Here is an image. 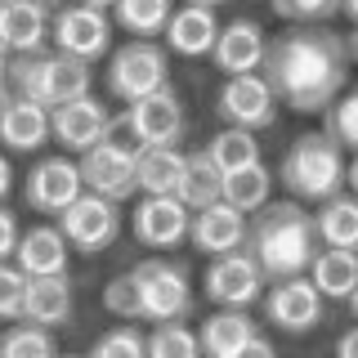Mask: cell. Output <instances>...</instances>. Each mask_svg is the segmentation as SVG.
Masks as SVG:
<instances>
[{
    "label": "cell",
    "mask_w": 358,
    "mask_h": 358,
    "mask_svg": "<svg viewBox=\"0 0 358 358\" xmlns=\"http://www.w3.org/2000/svg\"><path fill=\"white\" fill-rule=\"evenodd\" d=\"M59 233L67 238V246H72V251L94 255V251H103V246L117 242V233H121V210H117V201H108V197H99V193H90V188H81V193H76V197L59 210Z\"/></svg>",
    "instance_id": "8"
},
{
    "label": "cell",
    "mask_w": 358,
    "mask_h": 358,
    "mask_svg": "<svg viewBox=\"0 0 358 358\" xmlns=\"http://www.w3.org/2000/svg\"><path fill=\"white\" fill-rule=\"evenodd\" d=\"M251 229H246L242 246L255 255L264 282L305 273L313 251H318V233H313V215L300 201H264L260 210H251Z\"/></svg>",
    "instance_id": "2"
},
{
    "label": "cell",
    "mask_w": 358,
    "mask_h": 358,
    "mask_svg": "<svg viewBox=\"0 0 358 358\" xmlns=\"http://www.w3.org/2000/svg\"><path fill=\"white\" fill-rule=\"evenodd\" d=\"M54 350H59L54 331L27 318H14V327L0 336V358H54Z\"/></svg>",
    "instance_id": "32"
},
{
    "label": "cell",
    "mask_w": 358,
    "mask_h": 358,
    "mask_svg": "<svg viewBox=\"0 0 358 358\" xmlns=\"http://www.w3.org/2000/svg\"><path fill=\"white\" fill-rule=\"evenodd\" d=\"M171 85V59L152 36H134L130 45L112 50L108 59V90L121 99V103H134V99L152 94V90Z\"/></svg>",
    "instance_id": "7"
},
{
    "label": "cell",
    "mask_w": 358,
    "mask_h": 358,
    "mask_svg": "<svg viewBox=\"0 0 358 358\" xmlns=\"http://www.w3.org/2000/svg\"><path fill=\"white\" fill-rule=\"evenodd\" d=\"M268 5L287 22H327L341 14V0H268Z\"/></svg>",
    "instance_id": "36"
},
{
    "label": "cell",
    "mask_w": 358,
    "mask_h": 358,
    "mask_svg": "<svg viewBox=\"0 0 358 358\" xmlns=\"http://www.w3.org/2000/svg\"><path fill=\"white\" fill-rule=\"evenodd\" d=\"M179 171H184L179 143H143V148H134V193H175Z\"/></svg>",
    "instance_id": "26"
},
{
    "label": "cell",
    "mask_w": 358,
    "mask_h": 358,
    "mask_svg": "<svg viewBox=\"0 0 358 358\" xmlns=\"http://www.w3.org/2000/svg\"><path fill=\"white\" fill-rule=\"evenodd\" d=\"M67 255H72V246L59 233V224H36V229L18 233L9 260L27 278H36V273H67Z\"/></svg>",
    "instance_id": "22"
},
{
    "label": "cell",
    "mask_w": 358,
    "mask_h": 358,
    "mask_svg": "<svg viewBox=\"0 0 358 358\" xmlns=\"http://www.w3.org/2000/svg\"><path fill=\"white\" fill-rule=\"evenodd\" d=\"M81 184L90 193L108 197V201H126L134 197V143L117 134V121H108L103 139H94L76 162Z\"/></svg>",
    "instance_id": "6"
},
{
    "label": "cell",
    "mask_w": 358,
    "mask_h": 358,
    "mask_svg": "<svg viewBox=\"0 0 358 358\" xmlns=\"http://www.w3.org/2000/svg\"><path fill=\"white\" fill-rule=\"evenodd\" d=\"M264 27L255 18H233L229 27L215 31V41H210V59L224 76L233 72H260V59H264Z\"/></svg>",
    "instance_id": "20"
},
{
    "label": "cell",
    "mask_w": 358,
    "mask_h": 358,
    "mask_svg": "<svg viewBox=\"0 0 358 358\" xmlns=\"http://www.w3.org/2000/svg\"><path fill=\"white\" fill-rule=\"evenodd\" d=\"M76 309V291L67 282V273H36L22 287V318L36 327H67Z\"/></svg>",
    "instance_id": "18"
},
{
    "label": "cell",
    "mask_w": 358,
    "mask_h": 358,
    "mask_svg": "<svg viewBox=\"0 0 358 358\" xmlns=\"http://www.w3.org/2000/svg\"><path fill=\"white\" fill-rule=\"evenodd\" d=\"M251 336H255V322L246 309H215L197 331V350L210 358H242Z\"/></svg>",
    "instance_id": "25"
},
{
    "label": "cell",
    "mask_w": 358,
    "mask_h": 358,
    "mask_svg": "<svg viewBox=\"0 0 358 358\" xmlns=\"http://www.w3.org/2000/svg\"><path fill=\"white\" fill-rule=\"evenodd\" d=\"M103 309L112 313V318H126V322H134V287H130V273L112 278V282L103 287Z\"/></svg>",
    "instance_id": "38"
},
{
    "label": "cell",
    "mask_w": 358,
    "mask_h": 358,
    "mask_svg": "<svg viewBox=\"0 0 358 358\" xmlns=\"http://www.w3.org/2000/svg\"><path fill=\"white\" fill-rule=\"evenodd\" d=\"M121 130L130 134L134 148H143V143H179V139H184V130H188L179 90L175 85H162V90H152V94L126 103Z\"/></svg>",
    "instance_id": "10"
},
{
    "label": "cell",
    "mask_w": 358,
    "mask_h": 358,
    "mask_svg": "<svg viewBox=\"0 0 358 358\" xmlns=\"http://www.w3.org/2000/svg\"><path fill=\"white\" fill-rule=\"evenodd\" d=\"M220 22H215V9L206 5H179L166 14V50L171 54H184V59H201V54H210V41H215Z\"/></svg>",
    "instance_id": "23"
},
{
    "label": "cell",
    "mask_w": 358,
    "mask_h": 358,
    "mask_svg": "<svg viewBox=\"0 0 358 358\" xmlns=\"http://www.w3.org/2000/svg\"><path fill=\"white\" fill-rule=\"evenodd\" d=\"M81 171H76V162H67V157H45V162L31 166L27 175V206L41 210V215H59V210L81 193Z\"/></svg>",
    "instance_id": "17"
},
{
    "label": "cell",
    "mask_w": 358,
    "mask_h": 358,
    "mask_svg": "<svg viewBox=\"0 0 358 358\" xmlns=\"http://www.w3.org/2000/svg\"><path fill=\"white\" fill-rule=\"evenodd\" d=\"M50 45L59 54L81 59V63H99L112 45V22H108L103 9L67 0V5H59L50 14Z\"/></svg>",
    "instance_id": "9"
},
{
    "label": "cell",
    "mask_w": 358,
    "mask_h": 358,
    "mask_svg": "<svg viewBox=\"0 0 358 358\" xmlns=\"http://www.w3.org/2000/svg\"><path fill=\"white\" fill-rule=\"evenodd\" d=\"M108 121H112L108 108L94 94H76L67 103L50 108V139H59L67 152H85L94 139H103Z\"/></svg>",
    "instance_id": "15"
},
{
    "label": "cell",
    "mask_w": 358,
    "mask_h": 358,
    "mask_svg": "<svg viewBox=\"0 0 358 358\" xmlns=\"http://www.w3.org/2000/svg\"><path fill=\"white\" fill-rule=\"evenodd\" d=\"M9 188H14V171H9V162L0 157V201L9 197Z\"/></svg>",
    "instance_id": "41"
},
{
    "label": "cell",
    "mask_w": 358,
    "mask_h": 358,
    "mask_svg": "<svg viewBox=\"0 0 358 358\" xmlns=\"http://www.w3.org/2000/svg\"><path fill=\"white\" fill-rule=\"evenodd\" d=\"M22 287H27V273L18 264L0 260V322L22 318Z\"/></svg>",
    "instance_id": "37"
},
{
    "label": "cell",
    "mask_w": 358,
    "mask_h": 358,
    "mask_svg": "<svg viewBox=\"0 0 358 358\" xmlns=\"http://www.w3.org/2000/svg\"><path fill=\"white\" fill-rule=\"evenodd\" d=\"M313 233H318L322 246H345V251H354L358 246V201L350 193L322 197V210L313 215Z\"/></svg>",
    "instance_id": "27"
},
{
    "label": "cell",
    "mask_w": 358,
    "mask_h": 358,
    "mask_svg": "<svg viewBox=\"0 0 358 358\" xmlns=\"http://www.w3.org/2000/svg\"><path fill=\"white\" fill-rule=\"evenodd\" d=\"M309 282L318 287L322 300H350L358 296V260L354 251H345V246H327V251H313L309 260Z\"/></svg>",
    "instance_id": "24"
},
{
    "label": "cell",
    "mask_w": 358,
    "mask_h": 358,
    "mask_svg": "<svg viewBox=\"0 0 358 358\" xmlns=\"http://www.w3.org/2000/svg\"><path fill=\"white\" fill-rule=\"evenodd\" d=\"M5 67H9V50L0 45V81H5Z\"/></svg>",
    "instance_id": "43"
},
{
    "label": "cell",
    "mask_w": 358,
    "mask_h": 358,
    "mask_svg": "<svg viewBox=\"0 0 358 358\" xmlns=\"http://www.w3.org/2000/svg\"><path fill=\"white\" fill-rule=\"evenodd\" d=\"M143 354L152 358H197V331L184 327V318H166L152 322V331L143 336Z\"/></svg>",
    "instance_id": "33"
},
{
    "label": "cell",
    "mask_w": 358,
    "mask_h": 358,
    "mask_svg": "<svg viewBox=\"0 0 358 358\" xmlns=\"http://www.w3.org/2000/svg\"><path fill=\"white\" fill-rule=\"evenodd\" d=\"M134 287V318L143 322H166V318H188L193 313V287H188V268L175 260H139L130 268Z\"/></svg>",
    "instance_id": "5"
},
{
    "label": "cell",
    "mask_w": 358,
    "mask_h": 358,
    "mask_svg": "<svg viewBox=\"0 0 358 358\" xmlns=\"http://www.w3.org/2000/svg\"><path fill=\"white\" fill-rule=\"evenodd\" d=\"M76 5H94V9H108L112 0H76Z\"/></svg>",
    "instance_id": "45"
},
{
    "label": "cell",
    "mask_w": 358,
    "mask_h": 358,
    "mask_svg": "<svg viewBox=\"0 0 358 358\" xmlns=\"http://www.w3.org/2000/svg\"><path fill=\"white\" fill-rule=\"evenodd\" d=\"M171 9H175V0H112V18L130 36H162Z\"/></svg>",
    "instance_id": "31"
},
{
    "label": "cell",
    "mask_w": 358,
    "mask_h": 358,
    "mask_svg": "<svg viewBox=\"0 0 358 358\" xmlns=\"http://www.w3.org/2000/svg\"><path fill=\"white\" fill-rule=\"evenodd\" d=\"M0 5H5V0H0Z\"/></svg>",
    "instance_id": "46"
},
{
    "label": "cell",
    "mask_w": 358,
    "mask_h": 358,
    "mask_svg": "<svg viewBox=\"0 0 358 358\" xmlns=\"http://www.w3.org/2000/svg\"><path fill=\"white\" fill-rule=\"evenodd\" d=\"M0 143H5L9 152L45 148V143H50V108L0 90Z\"/></svg>",
    "instance_id": "16"
},
{
    "label": "cell",
    "mask_w": 358,
    "mask_h": 358,
    "mask_svg": "<svg viewBox=\"0 0 358 358\" xmlns=\"http://www.w3.org/2000/svg\"><path fill=\"white\" fill-rule=\"evenodd\" d=\"M215 112L229 126L268 130L278 121V94L264 81V72H233V76H224V85L215 94Z\"/></svg>",
    "instance_id": "12"
},
{
    "label": "cell",
    "mask_w": 358,
    "mask_h": 358,
    "mask_svg": "<svg viewBox=\"0 0 358 358\" xmlns=\"http://www.w3.org/2000/svg\"><path fill=\"white\" fill-rule=\"evenodd\" d=\"M94 85V72L90 63L72 59V54H45V50H31V54H9V67H5V81L0 90L9 94H22L41 108H54V103H67L76 94H90Z\"/></svg>",
    "instance_id": "3"
},
{
    "label": "cell",
    "mask_w": 358,
    "mask_h": 358,
    "mask_svg": "<svg viewBox=\"0 0 358 358\" xmlns=\"http://www.w3.org/2000/svg\"><path fill=\"white\" fill-rule=\"evenodd\" d=\"M188 238L206 255L233 251V246H242V238H246V215L238 206H229L224 197H215V201H206V206H197L193 215H188Z\"/></svg>",
    "instance_id": "19"
},
{
    "label": "cell",
    "mask_w": 358,
    "mask_h": 358,
    "mask_svg": "<svg viewBox=\"0 0 358 358\" xmlns=\"http://www.w3.org/2000/svg\"><path fill=\"white\" fill-rule=\"evenodd\" d=\"M184 5H206V9H220L224 0H184Z\"/></svg>",
    "instance_id": "44"
},
{
    "label": "cell",
    "mask_w": 358,
    "mask_h": 358,
    "mask_svg": "<svg viewBox=\"0 0 358 358\" xmlns=\"http://www.w3.org/2000/svg\"><path fill=\"white\" fill-rule=\"evenodd\" d=\"M94 358H143V331L134 322H121V327L103 331L94 345H90Z\"/></svg>",
    "instance_id": "35"
},
{
    "label": "cell",
    "mask_w": 358,
    "mask_h": 358,
    "mask_svg": "<svg viewBox=\"0 0 358 358\" xmlns=\"http://www.w3.org/2000/svg\"><path fill=\"white\" fill-rule=\"evenodd\" d=\"M336 354H341V358H350V354H354V331H345L341 341H336Z\"/></svg>",
    "instance_id": "42"
},
{
    "label": "cell",
    "mask_w": 358,
    "mask_h": 358,
    "mask_svg": "<svg viewBox=\"0 0 358 358\" xmlns=\"http://www.w3.org/2000/svg\"><path fill=\"white\" fill-rule=\"evenodd\" d=\"M282 184L296 193L300 201H322L331 193H341L350 184V166H345V148L331 143L327 134H300L296 143L287 148L282 166H278Z\"/></svg>",
    "instance_id": "4"
},
{
    "label": "cell",
    "mask_w": 358,
    "mask_h": 358,
    "mask_svg": "<svg viewBox=\"0 0 358 358\" xmlns=\"http://www.w3.org/2000/svg\"><path fill=\"white\" fill-rule=\"evenodd\" d=\"M354 45L322 22H300L296 31L264 41L260 72L273 85L278 103L291 112H322L350 81Z\"/></svg>",
    "instance_id": "1"
},
{
    "label": "cell",
    "mask_w": 358,
    "mask_h": 358,
    "mask_svg": "<svg viewBox=\"0 0 358 358\" xmlns=\"http://www.w3.org/2000/svg\"><path fill=\"white\" fill-rule=\"evenodd\" d=\"M268 188H273V175L264 171V162H251L242 166V171H229L220 179V197L229 201V206H238L242 215H251V210H260L268 201Z\"/></svg>",
    "instance_id": "29"
},
{
    "label": "cell",
    "mask_w": 358,
    "mask_h": 358,
    "mask_svg": "<svg viewBox=\"0 0 358 358\" xmlns=\"http://www.w3.org/2000/svg\"><path fill=\"white\" fill-rule=\"evenodd\" d=\"M188 215H193V210H188L175 193H143V201L130 215V229H134V238L143 246L166 251V246H179L188 238Z\"/></svg>",
    "instance_id": "14"
},
{
    "label": "cell",
    "mask_w": 358,
    "mask_h": 358,
    "mask_svg": "<svg viewBox=\"0 0 358 358\" xmlns=\"http://www.w3.org/2000/svg\"><path fill=\"white\" fill-rule=\"evenodd\" d=\"M264 287H268V291H260V296H264V318L273 322L278 331L305 336V331L318 327V318H322V296H318V287H313L305 273L278 278V282H264Z\"/></svg>",
    "instance_id": "13"
},
{
    "label": "cell",
    "mask_w": 358,
    "mask_h": 358,
    "mask_svg": "<svg viewBox=\"0 0 358 358\" xmlns=\"http://www.w3.org/2000/svg\"><path fill=\"white\" fill-rule=\"evenodd\" d=\"M264 291V273L255 264V255L246 246L210 255L206 264V300L220 309H251Z\"/></svg>",
    "instance_id": "11"
},
{
    "label": "cell",
    "mask_w": 358,
    "mask_h": 358,
    "mask_svg": "<svg viewBox=\"0 0 358 358\" xmlns=\"http://www.w3.org/2000/svg\"><path fill=\"white\" fill-rule=\"evenodd\" d=\"M322 134L341 148H354L358 143V94H336L327 108H322Z\"/></svg>",
    "instance_id": "34"
},
{
    "label": "cell",
    "mask_w": 358,
    "mask_h": 358,
    "mask_svg": "<svg viewBox=\"0 0 358 358\" xmlns=\"http://www.w3.org/2000/svg\"><path fill=\"white\" fill-rule=\"evenodd\" d=\"M14 242H18V220H14V210L0 206V260H9Z\"/></svg>",
    "instance_id": "39"
},
{
    "label": "cell",
    "mask_w": 358,
    "mask_h": 358,
    "mask_svg": "<svg viewBox=\"0 0 358 358\" xmlns=\"http://www.w3.org/2000/svg\"><path fill=\"white\" fill-rule=\"evenodd\" d=\"M215 162V171L220 175H229V171H242V166H251V162H260V143H255V130H242V126H229V130H220L215 139L201 148Z\"/></svg>",
    "instance_id": "30"
},
{
    "label": "cell",
    "mask_w": 358,
    "mask_h": 358,
    "mask_svg": "<svg viewBox=\"0 0 358 358\" xmlns=\"http://www.w3.org/2000/svg\"><path fill=\"white\" fill-rule=\"evenodd\" d=\"M273 350H278V345L268 341V336H260V331H255L251 341H246V350H242V358H273Z\"/></svg>",
    "instance_id": "40"
},
{
    "label": "cell",
    "mask_w": 358,
    "mask_h": 358,
    "mask_svg": "<svg viewBox=\"0 0 358 358\" xmlns=\"http://www.w3.org/2000/svg\"><path fill=\"white\" fill-rule=\"evenodd\" d=\"M50 14L45 0H5L0 5V45L9 54H31L45 50L50 41Z\"/></svg>",
    "instance_id": "21"
},
{
    "label": "cell",
    "mask_w": 358,
    "mask_h": 358,
    "mask_svg": "<svg viewBox=\"0 0 358 358\" xmlns=\"http://www.w3.org/2000/svg\"><path fill=\"white\" fill-rule=\"evenodd\" d=\"M220 171H215V162H210L206 152H184V171H179L175 179V197L184 201L188 210H197V206H206V201H215L220 197Z\"/></svg>",
    "instance_id": "28"
}]
</instances>
